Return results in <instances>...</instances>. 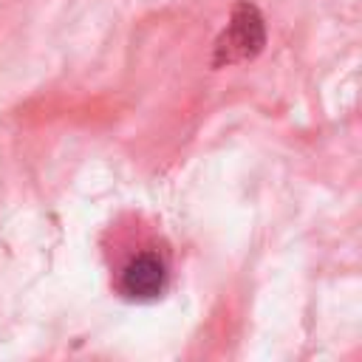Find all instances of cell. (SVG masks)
Segmentation results:
<instances>
[{"mask_svg": "<svg viewBox=\"0 0 362 362\" xmlns=\"http://www.w3.org/2000/svg\"><path fill=\"white\" fill-rule=\"evenodd\" d=\"M266 45V23L257 6L249 0H238L232 17L212 48V68H226L238 62L255 59Z\"/></svg>", "mask_w": 362, "mask_h": 362, "instance_id": "cell-1", "label": "cell"}, {"mask_svg": "<svg viewBox=\"0 0 362 362\" xmlns=\"http://www.w3.org/2000/svg\"><path fill=\"white\" fill-rule=\"evenodd\" d=\"M164 286H167V266L153 252H144V255L130 257L124 263L122 274H119V291H122V297L136 300V303H150V300L161 297Z\"/></svg>", "mask_w": 362, "mask_h": 362, "instance_id": "cell-2", "label": "cell"}]
</instances>
